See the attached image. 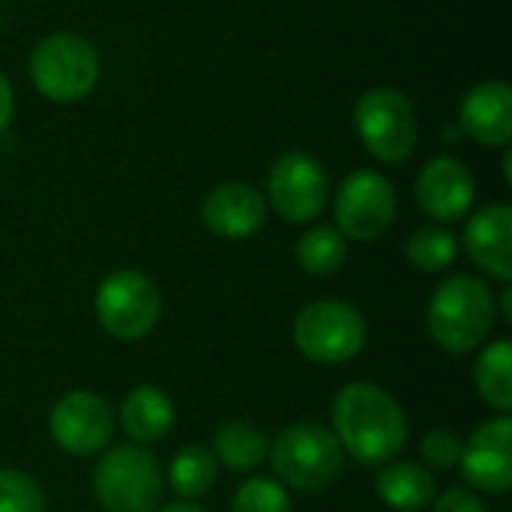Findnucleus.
<instances>
[{"instance_id": "c756f323", "label": "nucleus", "mask_w": 512, "mask_h": 512, "mask_svg": "<svg viewBox=\"0 0 512 512\" xmlns=\"http://www.w3.org/2000/svg\"><path fill=\"white\" fill-rule=\"evenodd\" d=\"M159 512H204L201 507H195L192 501H180V504H171V507H165V510Z\"/></svg>"}, {"instance_id": "f03ea898", "label": "nucleus", "mask_w": 512, "mask_h": 512, "mask_svg": "<svg viewBox=\"0 0 512 512\" xmlns=\"http://www.w3.org/2000/svg\"><path fill=\"white\" fill-rule=\"evenodd\" d=\"M495 291L486 279L471 273L447 276L426 309V327L438 348L450 354L477 351L495 327Z\"/></svg>"}, {"instance_id": "f8f14e48", "label": "nucleus", "mask_w": 512, "mask_h": 512, "mask_svg": "<svg viewBox=\"0 0 512 512\" xmlns=\"http://www.w3.org/2000/svg\"><path fill=\"white\" fill-rule=\"evenodd\" d=\"M459 474L471 489L507 495L512 489V420L507 414L474 429L462 444Z\"/></svg>"}, {"instance_id": "a211bd4d", "label": "nucleus", "mask_w": 512, "mask_h": 512, "mask_svg": "<svg viewBox=\"0 0 512 512\" xmlns=\"http://www.w3.org/2000/svg\"><path fill=\"white\" fill-rule=\"evenodd\" d=\"M375 492L384 507L396 512H423L435 504L438 483L426 465L417 462H387L375 480Z\"/></svg>"}, {"instance_id": "b1692460", "label": "nucleus", "mask_w": 512, "mask_h": 512, "mask_svg": "<svg viewBox=\"0 0 512 512\" xmlns=\"http://www.w3.org/2000/svg\"><path fill=\"white\" fill-rule=\"evenodd\" d=\"M231 512H291V495L276 477H249L237 489Z\"/></svg>"}, {"instance_id": "4468645a", "label": "nucleus", "mask_w": 512, "mask_h": 512, "mask_svg": "<svg viewBox=\"0 0 512 512\" xmlns=\"http://www.w3.org/2000/svg\"><path fill=\"white\" fill-rule=\"evenodd\" d=\"M267 210V198L255 186L225 180L207 192L201 204V219L222 240H246L264 228Z\"/></svg>"}, {"instance_id": "c85d7f7f", "label": "nucleus", "mask_w": 512, "mask_h": 512, "mask_svg": "<svg viewBox=\"0 0 512 512\" xmlns=\"http://www.w3.org/2000/svg\"><path fill=\"white\" fill-rule=\"evenodd\" d=\"M495 300H501V318H504V324H512V288L510 285H504V291H501Z\"/></svg>"}, {"instance_id": "5701e85b", "label": "nucleus", "mask_w": 512, "mask_h": 512, "mask_svg": "<svg viewBox=\"0 0 512 512\" xmlns=\"http://www.w3.org/2000/svg\"><path fill=\"white\" fill-rule=\"evenodd\" d=\"M405 255H408V264L417 267L420 273H441L456 261L459 240L450 228L432 222V225L411 231V237L405 243Z\"/></svg>"}, {"instance_id": "dca6fc26", "label": "nucleus", "mask_w": 512, "mask_h": 512, "mask_svg": "<svg viewBox=\"0 0 512 512\" xmlns=\"http://www.w3.org/2000/svg\"><path fill=\"white\" fill-rule=\"evenodd\" d=\"M459 126L477 144L510 147L512 87L507 81H483L471 87L459 105Z\"/></svg>"}, {"instance_id": "6ab92c4d", "label": "nucleus", "mask_w": 512, "mask_h": 512, "mask_svg": "<svg viewBox=\"0 0 512 512\" xmlns=\"http://www.w3.org/2000/svg\"><path fill=\"white\" fill-rule=\"evenodd\" d=\"M267 453H270V438L246 420H228L213 435V456L228 471L237 474L255 471L267 459Z\"/></svg>"}, {"instance_id": "7ed1b4c3", "label": "nucleus", "mask_w": 512, "mask_h": 512, "mask_svg": "<svg viewBox=\"0 0 512 512\" xmlns=\"http://www.w3.org/2000/svg\"><path fill=\"white\" fill-rule=\"evenodd\" d=\"M276 480L300 495L330 489L345 471V450L321 423H294L276 435L267 453Z\"/></svg>"}, {"instance_id": "ddd939ff", "label": "nucleus", "mask_w": 512, "mask_h": 512, "mask_svg": "<svg viewBox=\"0 0 512 512\" xmlns=\"http://www.w3.org/2000/svg\"><path fill=\"white\" fill-rule=\"evenodd\" d=\"M414 198L420 210L438 225L459 222L474 207L477 183H474L471 168L459 162L456 156H435L423 165L417 186H414Z\"/></svg>"}, {"instance_id": "0eeeda50", "label": "nucleus", "mask_w": 512, "mask_h": 512, "mask_svg": "<svg viewBox=\"0 0 512 512\" xmlns=\"http://www.w3.org/2000/svg\"><path fill=\"white\" fill-rule=\"evenodd\" d=\"M93 492L108 512H153L162 501V468L147 447H114L93 471Z\"/></svg>"}, {"instance_id": "9d476101", "label": "nucleus", "mask_w": 512, "mask_h": 512, "mask_svg": "<svg viewBox=\"0 0 512 512\" xmlns=\"http://www.w3.org/2000/svg\"><path fill=\"white\" fill-rule=\"evenodd\" d=\"M396 213H399V195L393 183L378 171L369 168L354 171L336 189L333 216L345 240L369 243L384 237L393 228Z\"/></svg>"}, {"instance_id": "423d86ee", "label": "nucleus", "mask_w": 512, "mask_h": 512, "mask_svg": "<svg viewBox=\"0 0 512 512\" xmlns=\"http://www.w3.org/2000/svg\"><path fill=\"white\" fill-rule=\"evenodd\" d=\"M93 309L108 336L120 342H138L150 336L162 318V291L147 273L123 267L99 282Z\"/></svg>"}, {"instance_id": "aec40b11", "label": "nucleus", "mask_w": 512, "mask_h": 512, "mask_svg": "<svg viewBox=\"0 0 512 512\" xmlns=\"http://www.w3.org/2000/svg\"><path fill=\"white\" fill-rule=\"evenodd\" d=\"M474 384L480 399L495 408L498 414H507L512 408V345L510 339L489 342L474 366Z\"/></svg>"}, {"instance_id": "6e6552de", "label": "nucleus", "mask_w": 512, "mask_h": 512, "mask_svg": "<svg viewBox=\"0 0 512 512\" xmlns=\"http://www.w3.org/2000/svg\"><path fill=\"white\" fill-rule=\"evenodd\" d=\"M297 351L321 366L354 360L366 345V321L357 306L345 300H315L300 309L294 321Z\"/></svg>"}, {"instance_id": "cd10ccee", "label": "nucleus", "mask_w": 512, "mask_h": 512, "mask_svg": "<svg viewBox=\"0 0 512 512\" xmlns=\"http://www.w3.org/2000/svg\"><path fill=\"white\" fill-rule=\"evenodd\" d=\"M12 114H15V93H12L9 78H6V75H3V69H0V132L9 126Z\"/></svg>"}, {"instance_id": "a878e982", "label": "nucleus", "mask_w": 512, "mask_h": 512, "mask_svg": "<svg viewBox=\"0 0 512 512\" xmlns=\"http://www.w3.org/2000/svg\"><path fill=\"white\" fill-rule=\"evenodd\" d=\"M420 459L432 471H453L462 459V438L447 429H435L420 441Z\"/></svg>"}, {"instance_id": "f3484780", "label": "nucleus", "mask_w": 512, "mask_h": 512, "mask_svg": "<svg viewBox=\"0 0 512 512\" xmlns=\"http://www.w3.org/2000/svg\"><path fill=\"white\" fill-rule=\"evenodd\" d=\"M117 417H120L126 438L135 441L138 447H147V444L162 441L171 432L174 402L168 399L165 390H159L153 384H141V387L129 390V396L120 402Z\"/></svg>"}, {"instance_id": "1a4fd4ad", "label": "nucleus", "mask_w": 512, "mask_h": 512, "mask_svg": "<svg viewBox=\"0 0 512 512\" xmlns=\"http://www.w3.org/2000/svg\"><path fill=\"white\" fill-rule=\"evenodd\" d=\"M330 201V177L324 165L303 153H282L267 174V207L288 225L315 222Z\"/></svg>"}, {"instance_id": "20e7f679", "label": "nucleus", "mask_w": 512, "mask_h": 512, "mask_svg": "<svg viewBox=\"0 0 512 512\" xmlns=\"http://www.w3.org/2000/svg\"><path fill=\"white\" fill-rule=\"evenodd\" d=\"M27 72L33 87L57 105L81 102L99 84V51L81 33L57 30L42 36L27 60Z\"/></svg>"}, {"instance_id": "4be33fe9", "label": "nucleus", "mask_w": 512, "mask_h": 512, "mask_svg": "<svg viewBox=\"0 0 512 512\" xmlns=\"http://www.w3.org/2000/svg\"><path fill=\"white\" fill-rule=\"evenodd\" d=\"M348 258V240L336 225H315L297 240V264L309 276H330Z\"/></svg>"}, {"instance_id": "2eb2a0df", "label": "nucleus", "mask_w": 512, "mask_h": 512, "mask_svg": "<svg viewBox=\"0 0 512 512\" xmlns=\"http://www.w3.org/2000/svg\"><path fill=\"white\" fill-rule=\"evenodd\" d=\"M465 249L480 273L510 285L512 279V207L486 204L465 225Z\"/></svg>"}, {"instance_id": "bb28decb", "label": "nucleus", "mask_w": 512, "mask_h": 512, "mask_svg": "<svg viewBox=\"0 0 512 512\" xmlns=\"http://www.w3.org/2000/svg\"><path fill=\"white\" fill-rule=\"evenodd\" d=\"M432 512H489L486 504L480 501V495H474L471 489L465 486H456V489H447L441 498H435Z\"/></svg>"}, {"instance_id": "f257e3e1", "label": "nucleus", "mask_w": 512, "mask_h": 512, "mask_svg": "<svg viewBox=\"0 0 512 512\" xmlns=\"http://www.w3.org/2000/svg\"><path fill=\"white\" fill-rule=\"evenodd\" d=\"M333 435L360 465H387L408 441V420L384 387L354 381L333 399Z\"/></svg>"}, {"instance_id": "412c9836", "label": "nucleus", "mask_w": 512, "mask_h": 512, "mask_svg": "<svg viewBox=\"0 0 512 512\" xmlns=\"http://www.w3.org/2000/svg\"><path fill=\"white\" fill-rule=\"evenodd\" d=\"M219 480V462L213 456L210 447L201 444H189L183 450H177L171 456L168 465V483L171 489L183 498V501H195L204 498Z\"/></svg>"}, {"instance_id": "9b49d317", "label": "nucleus", "mask_w": 512, "mask_h": 512, "mask_svg": "<svg viewBox=\"0 0 512 512\" xmlns=\"http://www.w3.org/2000/svg\"><path fill=\"white\" fill-rule=\"evenodd\" d=\"M48 432L63 453L81 459L96 456L114 438V411L102 396L90 390H72L51 408Z\"/></svg>"}, {"instance_id": "393cba45", "label": "nucleus", "mask_w": 512, "mask_h": 512, "mask_svg": "<svg viewBox=\"0 0 512 512\" xmlns=\"http://www.w3.org/2000/svg\"><path fill=\"white\" fill-rule=\"evenodd\" d=\"M0 512H45L39 480L18 468H0Z\"/></svg>"}, {"instance_id": "39448f33", "label": "nucleus", "mask_w": 512, "mask_h": 512, "mask_svg": "<svg viewBox=\"0 0 512 512\" xmlns=\"http://www.w3.org/2000/svg\"><path fill=\"white\" fill-rule=\"evenodd\" d=\"M354 129L363 147L387 165H402L420 141L417 111L396 87H372L354 105Z\"/></svg>"}]
</instances>
